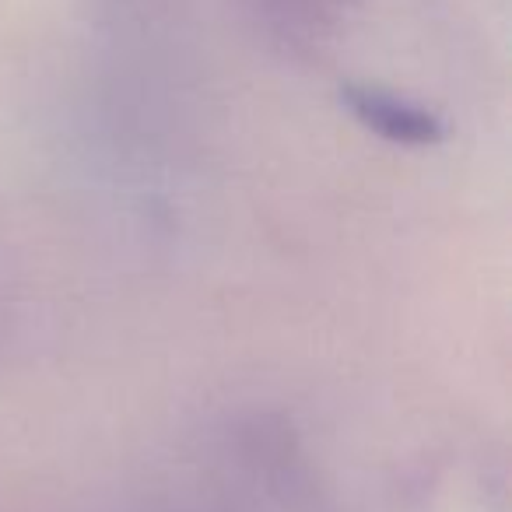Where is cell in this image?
Instances as JSON below:
<instances>
[{"mask_svg":"<svg viewBox=\"0 0 512 512\" xmlns=\"http://www.w3.org/2000/svg\"><path fill=\"white\" fill-rule=\"evenodd\" d=\"M341 102L365 130L404 148H435L446 141V123L421 102L379 85H344Z\"/></svg>","mask_w":512,"mask_h":512,"instance_id":"obj_1","label":"cell"}]
</instances>
